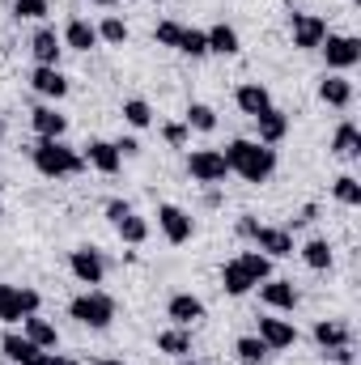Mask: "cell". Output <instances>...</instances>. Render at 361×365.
Instances as JSON below:
<instances>
[{
	"instance_id": "obj_1",
	"label": "cell",
	"mask_w": 361,
	"mask_h": 365,
	"mask_svg": "<svg viewBox=\"0 0 361 365\" xmlns=\"http://www.w3.org/2000/svg\"><path fill=\"white\" fill-rule=\"evenodd\" d=\"M230 175H243L247 182H268L272 170H276V149L272 145H260V140H230L221 149Z\"/></svg>"
},
{
	"instance_id": "obj_2",
	"label": "cell",
	"mask_w": 361,
	"mask_h": 365,
	"mask_svg": "<svg viewBox=\"0 0 361 365\" xmlns=\"http://www.w3.org/2000/svg\"><path fill=\"white\" fill-rule=\"evenodd\" d=\"M30 158H34V170L43 179H73V175L86 170V158L73 145H64V140H39L30 149Z\"/></svg>"
},
{
	"instance_id": "obj_3",
	"label": "cell",
	"mask_w": 361,
	"mask_h": 365,
	"mask_svg": "<svg viewBox=\"0 0 361 365\" xmlns=\"http://www.w3.org/2000/svg\"><path fill=\"white\" fill-rule=\"evenodd\" d=\"M68 314H73L81 327H90V331H106V327L115 323V297L102 293V289H86V293H77V297L68 302Z\"/></svg>"
},
{
	"instance_id": "obj_4",
	"label": "cell",
	"mask_w": 361,
	"mask_h": 365,
	"mask_svg": "<svg viewBox=\"0 0 361 365\" xmlns=\"http://www.w3.org/2000/svg\"><path fill=\"white\" fill-rule=\"evenodd\" d=\"M319 51H323V60H327L332 73H349L353 64H361V38L357 34H327L319 43Z\"/></svg>"
},
{
	"instance_id": "obj_5",
	"label": "cell",
	"mask_w": 361,
	"mask_h": 365,
	"mask_svg": "<svg viewBox=\"0 0 361 365\" xmlns=\"http://www.w3.org/2000/svg\"><path fill=\"white\" fill-rule=\"evenodd\" d=\"M187 175L195 182H225L230 175V166H225V158H221V149H191L187 153Z\"/></svg>"
},
{
	"instance_id": "obj_6",
	"label": "cell",
	"mask_w": 361,
	"mask_h": 365,
	"mask_svg": "<svg viewBox=\"0 0 361 365\" xmlns=\"http://www.w3.org/2000/svg\"><path fill=\"white\" fill-rule=\"evenodd\" d=\"M289 34H293L298 51H315L327 38V21L319 13H289Z\"/></svg>"
},
{
	"instance_id": "obj_7",
	"label": "cell",
	"mask_w": 361,
	"mask_h": 365,
	"mask_svg": "<svg viewBox=\"0 0 361 365\" xmlns=\"http://www.w3.org/2000/svg\"><path fill=\"white\" fill-rule=\"evenodd\" d=\"M158 230L166 234V242H171V247H183V242H191L195 221H191V212L179 208V204H162V208H158Z\"/></svg>"
},
{
	"instance_id": "obj_8",
	"label": "cell",
	"mask_w": 361,
	"mask_h": 365,
	"mask_svg": "<svg viewBox=\"0 0 361 365\" xmlns=\"http://www.w3.org/2000/svg\"><path fill=\"white\" fill-rule=\"evenodd\" d=\"M68 268L73 276L81 280V284H102V276H106V259H102V251L98 247H77L73 255H68Z\"/></svg>"
},
{
	"instance_id": "obj_9",
	"label": "cell",
	"mask_w": 361,
	"mask_h": 365,
	"mask_svg": "<svg viewBox=\"0 0 361 365\" xmlns=\"http://www.w3.org/2000/svg\"><path fill=\"white\" fill-rule=\"evenodd\" d=\"M30 56H34V64H39V68H60V56H64L60 34H56L51 26H39V30H34V38H30Z\"/></svg>"
},
{
	"instance_id": "obj_10",
	"label": "cell",
	"mask_w": 361,
	"mask_h": 365,
	"mask_svg": "<svg viewBox=\"0 0 361 365\" xmlns=\"http://www.w3.org/2000/svg\"><path fill=\"white\" fill-rule=\"evenodd\" d=\"M251 242H255V251H264L268 259H289V255H293V234L280 230V225H260Z\"/></svg>"
},
{
	"instance_id": "obj_11",
	"label": "cell",
	"mask_w": 361,
	"mask_h": 365,
	"mask_svg": "<svg viewBox=\"0 0 361 365\" xmlns=\"http://www.w3.org/2000/svg\"><path fill=\"white\" fill-rule=\"evenodd\" d=\"M30 128L39 132V140H64L68 115H60L56 106H34V110H30Z\"/></svg>"
},
{
	"instance_id": "obj_12",
	"label": "cell",
	"mask_w": 361,
	"mask_h": 365,
	"mask_svg": "<svg viewBox=\"0 0 361 365\" xmlns=\"http://www.w3.org/2000/svg\"><path fill=\"white\" fill-rule=\"evenodd\" d=\"M81 158H86V166H93L98 175H119V166H123V158H119L115 140H90Z\"/></svg>"
},
{
	"instance_id": "obj_13",
	"label": "cell",
	"mask_w": 361,
	"mask_h": 365,
	"mask_svg": "<svg viewBox=\"0 0 361 365\" xmlns=\"http://www.w3.org/2000/svg\"><path fill=\"white\" fill-rule=\"evenodd\" d=\"M255 336L268 344V353L272 349H293V344H298V327H293L289 319H272V314L260 319V331H255Z\"/></svg>"
},
{
	"instance_id": "obj_14",
	"label": "cell",
	"mask_w": 361,
	"mask_h": 365,
	"mask_svg": "<svg viewBox=\"0 0 361 365\" xmlns=\"http://www.w3.org/2000/svg\"><path fill=\"white\" fill-rule=\"evenodd\" d=\"M0 349H4V357L13 365H43L47 361V353H43L39 344H30L26 336H17V331H9V336L0 340Z\"/></svg>"
},
{
	"instance_id": "obj_15",
	"label": "cell",
	"mask_w": 361,
	"mask_h": 365,
	"mask_svg": "<svg viewBox=\"0 0 361 365\" xmlns=\"http://www.w3.org/2000/svg\"><path fill=\"white\" fill-rule=\"evenodd\" d=\"M319 102L345 110V106L353 102V81H349L345 73H323V81H319Z\"/></svg>"
},
{
	"instance_id": "obj_16",
	"label": "cell",
	"mask_w": 361,
	"mask_h": 365,
	"mask_svg": "<svg viewBox=\"0 0 361 365\" xmlns=\"http://www.w3.org/2000/svg\"><path fill=\"white\" fill-rule=\"evenodd\" d=\"M166 319H171L175 327H191L195 319H204V302H200L195 293H175V297L166 302Z\"/></svg>"
},
{
	"instance_id": "obj_17",
	"label": "cell",
	"mask_w": 361,
	"mask_h": 365,
	"mask_svg": "<svg viewBox=\"0 0 361 365\" xmlns=\"http://www.w3.org/2000/svg\"><path fill=\"white\" fill-rule=\"evenodd\" d=\"M60 43H64L68 51H93V47H98V26L86 21V17H73V21L64 26Z\"/></svg>"
},
{
	"instance_id": "obj_18",
	"label": "cell",
	"mask_w": 361,
	"mask_h": 365,
	"mask_svg": "<svg viewBox=\"0 0 361 365\" xmlns=\"http://www.w3.org/2000/svg\"><path fill=\"white\" fill-rule=\"evenodd\" d=\"M30 86H34L39 98H51V102L68 98V77H64L60 68H34V73H30Z\"/></svg>"
},
{
	"instance_id": "obj_19",
	"label": "cell",
	"mask_w": 361,
	"mask_h": 365,
	"mask_svg": "<svg viewBox=\"0 0 361 365\" xmlns=\"http://www.w3.org/2000/svg\"><path fill=\"white\" fill-rule=\"evenodd\" d=\"M255 132H260V145H280L289 136V115L268 106L264 115H255Z\"/></svg>"
},
{
	"instance_id": "obj_20",
	"label": "cell",
	"mask_w": 361,
	"mask_h": 365,
	"mask_svg": "<svg viewBox=\"0 0 361 365\" xmlns=\"http://www.w3.org/2000/svg\"><path fill=\"white\" fill-rule=\"evenodd\" d=\"M260 297H264V306L272 310H293L298 306V289H293V280H260Z\"/></svg>"
},
{
	"instance_id": "obj_21",
	"label": "cell",
	"mask_w": 361,
	"mask_h": 365,
	"mask_svg": "<svg viewBox=\"0 0 361 365\" xmlns=\"http://www.w3.org/2000/svg\"><path fill=\"white\" fill-rule=\"evenodd\" d=\"M21 327H26V331H21V336H26V340H30V344H39V349H43V353H47V349H56V344H60V331H56V323H47V319H43V314H26V319H21Z\"/></svg>"
},
{
	"instance_id": "obj_22",
	"label": "cell",
	"mask_w": 361,
	"mask_h": 365,
	"mask_svg": "<svg viewBox=\"0 0 361 365\" xmlns=\"http://www.w3.org/2000/svg\"><path fill=\"white\" fill-rule=\"evenodd\" d=\"M234 102H238V110H243V115H251V119H255V115H264V110L272 106V93L264 90L260 81H247V86H238Z\"/></svg>"
},
{
	"instance_id": "obj_23",
	"label": "cell",
	"mask_w": 361,
	"mask_h": 365,
	"mask_svg": "<svg viewBox=\"0 0 361 365\" xmlns=\"http://www.w3.org/2000/svg\"><path fill=\"white\" fill-rule=\"evenodd\" d=\"M332 153L336 158H345V162H357L361 158V132H357V123H340L336 128V136H332Z\"/></svg>"
},
{
	"instance_id": "obj_24",
	"label": "cell",
	"mask_w": 361,
	"mask_h": 365,
	"mask_svg": "<svg viewBox=\"0 0 361 365\" xmlns=\"http://www.w3.org/2000/svg\"><path fill=\"white\" fill-rule=\"evenodd\" d=\"M353 336H349V327L345 323H336V319H319L315 323V344L327 353V349H340V344H349Z\"/></svg>"
},
{
	"instance_id": "obj_25",
	"label": "cell",
	"mask_w": 361,
	"mask_h": 365,
	"mask_svg": "<svg viewBox=\"0 0 361 365\" xmlns=\"http://www.w3.org/2000/svg\"><path fill=\"white\" fill-rule=\"evenodd\" d=\"M204 34H208V51H217V56H238V30H234V26L217 21V26H208Z\"/></svg>"
},
{
	"instance_id": "obj_26",
	"label": "cell",
	"mask_w": 361,
	"mask_h": 365,
	"mask_svg": "<svg viewBox=\"0 0 361 365\" xmlns=\"http://www.w3.org/2000/svg\"><path fill=\"white\" fill-rule=\"evenodd\" d=\"M221 289H225L230 297H247V293L255 289V280L243 272V264H238V259H230V264L221 268Z\"/></svg>"
},
{
	"instance_id": "obj_27",
	"label": "cell",
	"mask_w": 361,
	"mask_h": 365,
	"mask_svg": "<svg viewBox=\"0 0 361 365\" xmlns=\"http://www.w3.org/2000/svg\"><path fill=\"white\" fill-rule=\"evenodd\" d=\"M158 353H171V357H191V331L187 327H166L158 336Z\"/></svg>"
},
{
	"instance_id": "obj_28",
	"label": "cell",
	"mask_w": 361,
	"mask_h": 365,
	"mask_svg": "<svg viewBox=\"0 0 361 365\" xmlns=\"http://www.w3.org/2000/svg\"><path fill=\"white\" fill-rule=\"evenodd\" d=\"M21 284H0V323H21Z\"/></svg>"
},
{
	"instance_id": "obj_29",
	"label": "cell",
	"mask_w": 361,
	"mask_h": 365,
	"mask_svg": "<svg viewBox=\"0 0 361 365\" xmlns=\"http://www.w3.org/2000/svg\"><path fill=\"white\" fill-rule=\"evenodd\" d=\"M302 259H306V268L327 272V268H332V242H327V238H310V242L302 247Z\"/></svg>"
},
{
	"instance_id": "obj_30",
	"label": "cell",
	"mask_w": 361,
	"mask_h": 365,
	"mask_svg": "<svg viewBox=\"0 0 361 365\" xmlns=\"http://www.w3.org/2000/svg\"><path fill=\"white\" fill-rule=\"evenodd\" d=\"M175 51H183V56H191V60L208 56V34H204V30H195V26H183L179 47H175Z\"/></svg>"
},
{
	"instance_id": "obj_31",
	"label": "cell",
	"mask_w": 361,
	"mask_h": 365,
	"mask_svg": "<svg viewBox=\"0 0 361 365\" xmlns=\"http://www.w3.org/2000/svg\"><path fill=\"white\" fill-rule=\"evenodd\" d=\"M98 43L123 47V43H128V21H123V17H115V13H111V17H102V21H98Z\"/></svg>"
},
{
	"instance_id": "obj_32",
	"label": "cell",
	"mask_w": 361,
	"mask_h": 365,
	"mask_svg": "<svg viewBox=\"0 0 361 365\" xmlns=\"http://www.w3.org/2000/svg\"><path fill=\"white\" fill-rule=\"evenodd\" d=\"M123 123L136 128V132L149 128V123H153V106H149L145 98H128V102H123Z\"/></svg>"
},
{
	"instance_id": "obj_33",
	"label": "cell",
	"mask_w": 361,
	"mask_h": 365,
	"mask_svg": "<svg viewBox=\"0 0 361 365\" xmlns=\"http://www.w3.org/2000/svg\"><path fill=\"white\" fill-rule=\"evenodd\" d=\"M115 230H119V238H123L128 247H141V242L149 238V221H145V217H136V212H128Z\"/></svg>"
},
{
	"instance_id": "obj_34",
	"label": "cell",
	"mask_w": 361,
	"mask_h": 365,
	"mask_svg": "<svg viewBox=\"0 0 361 365\" xmlns=\"http://www.w3.org/2000/svg\"><path fill=\"white\" fill-rule=\"evenodd\" d=\"M238 264H243V272L251 276L255 284H260V280H268V276H272V259L264 255V251H243V255H238Z\"/></svg>"
},
{
	"instance_id": "obj_35",
	"label": "cell",
	"mask_w": 361,
	"mask_h": 365,
	"mask_svg": "<svg viewBox=\"0 0 361 365\" xmlns=\"http://www.w3.org/2000/svg\"><path fill=\"white\" fill-rule=\"evenodd\" d=\"M234 353H238V361H243V365H264V357H268V344H264L260 336H243V340L234 344Z\"/></svg>"
},
{
	"instance_id": "obj_36",
	"label": "cell",
	"mask_w": 361,
	"mask_h": 365,
	"mask_svg": "<svg viewBox=\"0 0 361 365\" xmlns=\"http://www.w3.org/2000/svg\"><path fill=\"white\" fill-rule=\"evenodd\" d=\"M183 123H187V128H195V132H213V128H217V110H213V106H204V102H191V106H187V115H183Z\"/></svg>"
},
{
	"instance_id": "obj_37",
	"label": "cell",
	"mask_w": 361,
	"mask_h": 365,
	"mask_svg": "<svg viewBox=\"0 0 361 365\" xmlns=\"http://www.w3.org/2000/svg\"><path fill=\"white\" fill-rule=\"evenodd\" d=\"M332 195H336L345 208H357L361 204V182L353 179V175H340V179L332 182Z\"/></svg>"
},
{
	"instance_id": "obj_38",
	"label": "cell",
	"mask_w": 361,
	"mask_h": 365,
	"mask_svg": "<svg viewBox=\"0 0 361 365\" xmlns=\"http://www.w3.org/2000/svg\"><path fill=\"white\" fill-rule=\"evenodd\" d=\"M51 13V0H13V17L17 21H43Z\"/></svg>"
},
{
	"instance_id": "obj_39",
	"label": "cell",
	"mask_w": 361,
	"mask_h": 365,
	"mask_svg": "<svg viewBox=\"0 0 361 365\" xmlns=\"http://www.w3.org/2000/svg\"><path fill=\"white\" fill-rule=\"evenodd\" d=\"M179 34H183L179 21H158V26H153V43H158V47H179Z\"/></svg>"
},
{
	"instance_id": "obj_40",
	"label": "cell",
	"mask_w": 361,
	"mask_h": 365,
	"mask_svg": "<svg viewBox=\"0 0 361 365\" xmlns=\"http://www.w3.org/2000/svg\"><path fill=\"white\" fill-rule=\"evenodd\" d=\"M162 136H166V145L183 149V145H187V136H191V128H187V123H166V128H162Z\"/></svg>"
},
{
	"instance_id": "obj_41",
	"label": "cell",
	"mask_w": 361,
	"mask_h": 365,
	"mask_svg": "<svg viewBox=\"0 0 361 365\" xmlns=\"http://www.w3.org/2000/svg\"><path fill=\"white\" fill-rule=\"evenodd\" d=\"M39 306H43L39 289H26V284H21V310H26V314H39Z\"/></svg>"
},
{
	"instance_id": "obj_42",
	"label": "cell",
	"mask_w": 361,
	"mask_h": 365,
	"mask_svg": "<svg viewBox=\"0 0 361 365\" xmlns=\"http://www.w3.org/2000/svg\"><path fill=\"white\" fill-rule=\"evenodd\" d=\"M327 357H332L336 365H353L357 353H353V344H340V349H327Z\"/></svg>"
},
{
	"instance_id": "obj_43",
	"label": "cell",
	"mask_w": 361,
	"mask_h": 365,
	"mask_svg": "<svg viewBox=\"0 0 361 365\" xmlns=\"http://www.w3.org/2000/svg\"><path fill=\"white\" fill-rule=\"evenodd\" d=\"M115 149H119V158H136L141 153V140L136 136H123V140H115Z\"/></svg>"
},
{
	"instance_id": "obj_44",
	"label": "cell",
	"mask_w": 361,
	"mask_h": 365,
	"mask_svg": "<svg viewBox=\"0 0 361 365\" xmlns=\"http://www.w3.org/2000/svg\"><path fill=\"white\" fill-rule=\"evenodd\" d=\"M128 212H132V208H128L123 200H111V204H106V217H111V225H119V221H123Z\"/></svg>"
},
{
	"instance_id": "obj_45",
	"label": "cell",
	"mask_w": 361,
	"mask_h": 365,
	"mask_svg": "<svg viewBox=\"0 0 361 365\" xmlns=\"http://www.w3.org/2000/svg\"><path fill=\"white\" fill-rule=\"evenodd\" d=\"M255 230H260V221H255L251 212H243V217H238V234H243V238H255Z\"/></svg>"
},
{
	"instance_id": "obj_46",
	"label": "cell",
	"mask_w": 361,
	"mask_h": 365,
	"mask_svg": "<svg viewBox=\"0 0 361 365\" xmlns=\"http://www.w3.org/2000/svg\"><path fill=\"white\" fill-rule=\"evenodd\" d=\"M43 365H77L73 357H64V353H47V361Z\"/></svg>"
},
{
	"instance_id": "obj_47",
	"label": "cell",
	"mask_w": 361,
	"mask_h": 365,
	"mask_svg": "<svg viewBox=\"0 0 361 365\" xmlns=\"http://www.w3.org/2000/svg\"><path fill=\"white\" fill-rule=\"evenodd\" d=\"M98 365H123V361H115V357H106V361H98Z\"/></svg>"
},
{
	"instance_id": "obj_48",
	"label": "cell",
	"mask_w": 361,
	"mask_h": 365,
	"mask_svg": "<svg viewBox=\"0 0 361 365\" xmlns=\"http://www.w3.org/2000/svg\"><path fill=\"white\" fill-rule=\"evenodd\" d=\"M93 4H115V0H93Z\"/></svg>"
},
{
	"instance_id": "obj_49",
	"label": "cell",
	"mask_w": 361,
	"mask_h": 365,
	"mask_svg": "<svg viewBox=\"0 0 361 365\" xmlns=\"http://www.w3.org/2000/svg\"><path fill=\"white\" fill-rule=\"evenodd\" d=\"M183 365H195V361H191V357H183Z\"/></svg>"
},
{
	"instance_id": "obj_50",
	"label": "cell",
	"mask_w": 361,
	"mask_h": 365,
	"mask_svg": "<svg viewBox=\"0 0 361 365\" xmlns=\"http://www.w3.org/2000/svg\"><path fill=\"white\" fill-rule=\"evenodd\" d=\"M0 140H4V123H0Z\"/></svg>"
},
{
	"instance_id": "obj_51",
	"label": "cell",
	"mask_w": 361,
	"mask_h": 365,
	"mask_svg": "<svg viewBox=\"0 0 361 365\" xmlns=\"http://www.w3.org/2000/svg\"><path fill=\"white\" fill-rule=\"evenodd\" d=\"M0 217H4V204H0Z\"/></svg>"
},
{
	"instance_id": "obj_52",
	"label": "cell",
	"mask_w": 361,
	"mask_h": 365,
	"mask_svg": "<svg viewBox=\"0 0 361 365\" xmlns=\"http://www.w3.org/2000/svg\"><path fill=\"white\" fill-rule=\"evenodd\" d=\"M353 4H361V0H353Z\"/></svg>"
}]
</instances>
